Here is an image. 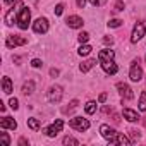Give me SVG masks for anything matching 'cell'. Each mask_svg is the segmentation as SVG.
Wrapping results in <instances>:
<instances>
[{
	"label": "cell",
	"mask_w": 146,
	"mask_h": 146,
	"mask_svg": "<svg viewBox=\"0 0 146 146\" xmlns=\"http://www.w3.org/2000/svg\"><path fill=\"white\" fill-rule=\"evenodd\" d=\"M117 90H119V93H120V96H122L124 100H132V98H134V93H132V90H131L127 84L119 83V84H117Z\"/></svg>",
	"instance_id": "obj_11"
},
{
	"label": "cell",
	"mask_w": 146,
	"mask_h": 146,
	"mask_svg": "<svg viewBox=\"0 0 146 146\" xmlns=\"http://www.w3.org/2000/svg\"><path fill=\"white\" fill-rule=\"evenodd\" d=\"M91 50H93V48H91L90 45H83V46L79 48V55H83V57H84V55H90Z\"/></svg>",
	"instance_id": "obj_24"
},
{
	"label": "cell",
	"mask_w": 146,
	"mask_h": 146,
	"mask_svg": "<svg viewBox=\"0 0 146 146\" xmlns=\"http://www.w3.org/2000/svg\"><path fill=\"white\" fill-rule=\"evenodd\" d=\"M0 136H2V143H4V146H9V144H11V137L7 136V132H0Z\"/></svg>",
	"instance_id": "obj_27"
},
{
	"label": "cell",
	"mask_w": 146,
	"mask_h": 146,
	"mask_svg": "<svg viewBox=\"0 0 146 146\" xmlns=\"http://www.w3.org/2000/svg\"><path fill=\"white\" fill-rule=\"evenodd\" d=\"M4 2H5L7 5H14V2H17V0H4Z\"/></svg>",
	"instance_id": "obj_37"
},
{
	"label": "cell",
	"mask_w": 146,
	"mask_h": 146,
	"mask_svg": "<svg viewBox=\"0 0 146 146\" xmlns=\"http://www.w3.org/2000/svg\"><path fill=\"white\" fill-rule=\"evenodd\" d=\"M129 78H131V81H134V83H137V81L143 79V69H141V65H139V58H134V60H132Z\"/></svg>",
	"instance_id": "obj_2"
},
{
	"label": "cell",
	"mask_w": 146,
	"mask_h": 146,
	"mask_svg": "<svg viewBox=\"0 0 146 146\" xmlns=\"http://www.w3.org/2000/svg\"><path fill=\"white\" fill-rule=\"evenodd\" d=\"M62 95H64L62 86H52V88L48 90L46 98H48V102H50V103H58V102L62 100Z\"/></svg>",
	"instance_id": "obj_4"
},
{
	"label": "cell",
	"mask_w": 146,
	"mask_h": 146,
	"mask_svg": "<svg viewBox=\"0 0 146 146\" xmlns=\"http://www.w3.org/2000/svg\"><path fill=\"white\" fill-rule=\"evenodd\" d=\"M2 88H4V93L5 95H11L12 93V83H11L9 78H4L2 79Z\"/></svg>",
	"instance_id": "obj_17"
},
{
	"label": "cell",
	"mask_w": 146,
	"mask_h": 146,
	"mask_svg": "<svg viewBox=\"0 0 146 146\" xmlns=\"http://www.w3.org/2000/svg\"><path fill=\"white\" fill-rule=\"evenodd\" d=\"M62 129H64V120H62V119H57L50 127L45 129V134H46L48 137H55L58 132H62Z\"/></svg>",
	"instance_id": "obj_5"
},
{
	"label": "cell",
	"mask_w": 146,
	"mask_h": 146,
	"mask_svg": "<svg viewBox=\"0 0 146 146\" xmlns=\"http://www.w3.org/2000/svg\"><path fill=\"white\" fill-rule=\"evenodd\" d=\"M98 102H100V103H105V102H107V95H105V93H102V95H100V98H98Z\"/></svg>",
	"instance_id": "obj_35"
},
{
	"label": "cell",
	"mask_w": 146,
	"mask_h": 146,
	"mask_svg": "<svg viewBox=\"0 0 146 146\" xmlns=\"http://www.w3.org/2000/svg\"><path fill=\"white\" fill-rule=\"evenodd\" d=\"M19 144H21V146H24V144H28V141H26L24 137H21V139H19Z\"/></svg>",
	"instance_id": "obj_38"
},
{
	"label": "cell",
	"mask_w": 146,
	"mask_h": 146,
	"mask_svg": "<svg viewBox=\"0 0 146 146\" xmlns=\"http://www.w3.org/2000/svg\"><path fill=\"white\" fill-rule=\"evenodd\" d=\"M33 31H35V33H38V35L46 33V31H48V21H46L45 17L36 19V21L33 23Z\"/></svg>",
	"instance_id": "obj_10"
},
{
	"label": "cell",
	"mask_w": 146,
	"mask_h": 146,
	"mask_svg": "<svg viewBox=\"0 0 146 146\" xmlns=\"http://www.w3.org/2000/svg\"><path fill=\"white\" fill-rule=\"evenodd\" d=\"M124 117L129 120V122H136V120H139V115H137V112H134V110H131V108H124Z\"/></svg>",
	"instance_id": "obj_16"
},
{
	"label": "cell",
	"mask_w": 146,
	"mask_h": 146,
	"mask_svg": "<svg viewBox=\"0 0 146 146\" xmlns=\"http://www.w3.org/2000/svg\"><path fill=\"white\" fill-rule=\"evenodd\" d=\"M29 21H31V12H29V9L26 5H23L21 11H19V16H17V26L21 29H28Z\"/></svg>",
	"instance_id": "obj_1"
},
{
	"label": "cell",
	"mask_w": 146,
	"mask_h": 146,
	"mask_svg": "<svg viewBox=\"0 0 146 146\" xmlns=\"http://www.w3.org/2000/svg\"><path fill=\"white\" fill-rule=\"evenodd\" d=\"M17 127V122L14 120V119H11V117H4L2 120H0V129H16Z\"/></svg>",
	"instance_id": "obj_15"
},
{
	"label": "cell",
	"mask_w": 146,
	"mask_h": 146,
	"mask_svg": "<svg viewBox=\"0 0 146 146\" xmlns=\"http://www.w3.org/2000/svg\"><path fill=\"white\" fill-rule=\"evenodd\" d=\"M26 43H28V38L19 36V35H11V36L7 38V41H5V45H7L9 48H16V46L26 45Z\"/></svg>",
	"instance_id": "obj_8"
},
{
	"label": "cell",
	"mask_w": 146,
	"mask_h": 146,
	"mask_svg": "<svg viewBox=\"0 0 146 146\" xmlns=\"http://www.w3.org/2000/svg\"><path fill=\"white\" fill-rule=\"evenodd\" d=\"M31 65H33V67H41L43 64H41L40 58H33V60H31Z\"/></svg>",
	"instance_id": "obj_32"
},
{
	"label": "cell",
	"mask_w": 146,
	"mask_h": 146,
	"mask_svg": "<svg viewBox=\"0 0 146 146\" xmlns=\"http://www.w3.org/2000/svg\"><path fill=\"white\" fill-rule=\"evenodd\" d=\"M69 125L72 129H76V131H88L90 129V120L88 119H83V117H74V119H70L69 120Z\"/></svg>",
	"instance_id": "obj_3"
},
{
	"label": "cell",
	"mask_w": 146,
	"mask_h": 146,
	"mask_svg": "<svg viewBox=\"0 0 146 146\" xmlns=\"http://www.w3.org/2000/svg\"><path fill=\"white\" fill-rule=\"evenodd\" d=\"M113 11H115V12H120V11H124V2H122V0H119V2L115 4Z\"/></svg>",
	"instance_id": "obj_30"
},
{
	"label": "cell",
	"mask_w": 146,
	"mask_h": 146,
	"mask_svg": "<svg viewBox=\"0 0 146 146\" xmlns=\"http://www.w3.org/2000/svg\"><path fill=\"white\" fill-rule=\"evenodd\" d=\"M115 57V52L110 50V48H105V50H100L98 53V62H105V60H112Z\"/></svg>",
	"instance_id": "obj_14"
},
{
	"label": "cell",
	"mask_w": 146,
	"mask_h": 146,
	"mask_svg": "<svg viewBox=\"0 0 146 146\" xmlns=\"http://www.w3.org/2000/svg\"><path fill=\"white\" fill-rule=\"evenodd\" d=\"M76 4H78V7H79V9H84V5H86V0H76Z\"/></svg>",
	"instance_id": "obj_33"
},
{
	"label": "cell",
	"mask_w": 146,
	"mask_h": 146,
	"mask_svg": "<svg viewBox=\"0 0 146 146\" xmlns=\"http://www.w3.org/2000/svg\"><path fill=\"white\" fill-rule=\"evenodd\" d=\"M95 64H96V60H93V58H90V60H86V62H83L79 69H81V72H88L90 69H93V65H95Z\"/></svg>",
	"instance_id": "obj_18"
},
{
	"label": "cell",
	"mask_w": 146,
	"mask_h": 146,
	"mask_svg": "<svg viewBox=\"0 0 146 146\" xmlns=\"http://www.w3.org/2000/svg\"><path fill=\"white\" fill-rule=\"evenodd\" d=\"M28 125H29L33 131H38V129L41 127V122H40L38 119H28Z\"/></svg>",
	"instance_id": "obj_21"
},
{
	"label": "cell",
	"mask_w": 146,
	"mask_h": 146,
	"mask_svg": "<svg viewBox=\"0 0 146 146\" xmlns=\"http://www.w3.org/2000/svg\"><path fill=\"white\" fill-rule=\"evenodd\" d=\"M96 108H98V105H96V102H88L86 103V107H84V110H86V113H95L96 112Z\"/></svg>",
	"instance_id": "obj_20"
},
{
	"label": "cell",
	"mask_w": 146,
	"mask_h": 146,
	"mask_svg": "<svg viewBox=\"0 0 146 146\" xmlns=\"http://www.w3.org/2000/svg\"><path fill=\"white\" fill-rule=\"evenodd\" d=\"M50 76L52 78H57L58 76V69H50Z\"/></svg>",
	"instance_id": "obj_34"
},
{
	"label": "cell",
	"mask_w": 146,
	"mask_h": 146,
	"mask_svg": "<svg viewBox=\"0 0 146 146\" xmlns=\"http://www.w3.org/2000/svg\"><path fill=\"white\" fill-rule=\"evenodd\" d=\"M100 134H102V136L110 143V144H112V143L115 141V137L119 136V132H117L115 129H112L110 125H107V124H103V125L100 127Z\"/></svg>",
	"instance_id": "obj_6"
},
{
	"label": "cell",
	"mask_w": 146,
	"mask_h": 146,
	"mask_svg": "<svg viewBox=\"0 0 146 146\" xmlns=\"http://www.w3.org/2000/svg\"><path fill=\"white\" fill-rule=\"evenodd\" d=\"M23 5H24V4H17V7H12V9L5 14V23H7V26H12L14 23H17V16H19V11H21Z\"/></svg>",
	"instance_id": "obj_9"
},
{
	"label": "cell",
	"mask_w": 146,
	"mask_h": 146,
	"mask_svg": "<svg viewBox=\"0 0 146 146\" xmlns=\"http://www.w3.org/2000/svg\"><path fill=\"white\" fill-rule=\"evenodd\" d=\"M139 110H141V112H146V91L141 93V98H139Z\"/></svg>",
	"instance_id": "obj_22"
},
{
	"label": "cell",
	"mask_w": 146,
	"mask_h": 146,
	"mask_svg": "<svg viewBox=\"0 0 146 146\" xmlns=\"http://www.w3.org/2000/svg\"><path fill=\"white\" fill-rule=\"evenodd\" d=\"M62 143H64L65 146H67V144H74V146H78V144H79V141H78V139H74V137H70V136H65Z\"/></svg>",
	"instance_id": "obj_23"
},
{
	"label": "cell",
	"mask_w": 146,
	"mask_h": 146,
	"mask_svg": "<svg viewBox=\"0 0 146 146\" xmlns=\"http://www.w3.org/2000/svg\"><path fill=\"white\" fill-rule=\"evenodd\" d=\"M65 23H67V26H69V28H74V29L83 28V24H84V21H83L79 16H69Z\"/></svg>",
	"instance_id": "obj_13"
},
{
	"label": "cell",
	"mask_w": 146,
	"mask_h": 146,
	"mask_svg": "<svg viewBox=\"0 0 146 146\" xmlns=\"http://www.w3.org/2000/svg\"><path fill=\"white\" fill-rule=\"evenodd\" d=\"M122 23H124V21H120V19H110L108 26H110V28H120V26H122Z\"/></svg>",
	"instance_id": "obj_25"
},
{
	"label": "cell",
	"mask_w": 146,
	"mask_h": 146,
	"mask_svg": "<svg viewBox=\"0 0 146 146\" xmlns=\"http://www.w3.org/2000/svg\"><path fill=\"white\" fill-rule=\"evenodd\" d=\"M144 33H146V26H144V23H137V24L134 26V29H132L131 41H132V43H137V41L144 36Z\"/></svg>",
	"instance_id": "obj_7"
},
{
	"label": "cell",
	"mask_w": 146,
	"mask_h": 146,
	"mask_svg": "<svg viewBox=\"0 0 146 146\" xmlns=\"http://www.w3.org/2000/svg\"><path fill=\"white\" fill-rule=\"evenodd\" d=\"M144 60H146V57H144Z\"/></svg>",
	"instance_id": "obj_39"
},
{
	"label": "cell",
	"mask_w": 146,
	"mask_h": 146,
	"mask_svg": "<svg viewBox=\"0 0 146 146\" xmlns=\"http://www.w3.org/2000/svg\"><path fill=\"white\" fill-rule=\"evenodd\" d=\"M35 91V83L33 81H28V83H24V86H23V93L28 96V95H31Z\"/></svg>",
	"instance_id": "obj_19"
},
{
	"label": "cell",
	"mask_w": 146,
	"mask_h": 146,
	"mask_svg": "<svg viewBox=\"0 0 146 146\" xmlns=\"http://www.w3.org/2000/svg\"><path fill=\"white\" fill-rule=\"evenodd\" d=\"M9 105H11V108H12V110H17V108H19V102H17V98H11Z\"/></svg>",
	"instance_id": "obj_29"
},
{
	"label": "cell",
	"mask_w": 146,
	"mask_h": 146,
	"mask_svg": "<svg viewBox=\"0 0 146 146\" xmlns=\"http://www.w3.org/2000/svg\"><path fill=\"white\" fill-rule=\"evenodd\" d=\"M102 64V69L107 72V74H117V70H119V67H117V64L113 62V58L112 60H105V62H100Z\"/></svg>",
	"instance_id": "obj_12"
},
{
	"label": "cell",
	"mask_w": 146,
	"mask_h": 146,
	"mask_svg": "<svg viewBox=\"0 0 146 146\" xmlns=\"http://www.w3.org/2000/svg\"><path fill=\"white\" fill-rule=\"evenodd\" d=\"M112 41H113V40H112V38H108V36H105V38H103V43H107V45H112Z\"/></svg>",
	"instance_id": "obj_36"
},
{
	"label": "cell",
	"mask_w": 146,
	"mask_h": 146,
	"mask_svg": "<svg viewBox=\"0 0 146 146\" xmlns=\"http://www.w3.org/2000/svg\"><path fill=\"white\" fill-rule=\"evenodd\" d=\"M78 40H79V43H86L90 40V35L88 33H81V35H78Z\"/></svg>",
	"instance_id": "obj_28"
},
{
	"label": "cell",
	"mask_w": 146,
	"mask_h": 146,
	"mask_svg": "<svg viewBox=\"0 0 146 146\" xmlns=\"http://www.w3.org/2000/svg\"><path fill=\"white\" fill-rule=\"evenodd\" d=\"M90 4H91L93 7H103V5L107 4V0H90Z\"/></svg>",
	"instance_id": "obj_26"
},
{
	"label": "cell",
	"mask_w": 146,
	"mask_h": 146,
	"mask_svg": "<svg viewBox=\"0 0 146 146\" xmlns=\"http://www.w3.org/2000/svg\"><path fill=\"white\" fill-rule=\"evenodd\" d=\"M62 12H64V4H58V5L55 7V14H57V16H62Z\"/></svg>",
	"instance_id": "obj_31"
}]
</instances>
